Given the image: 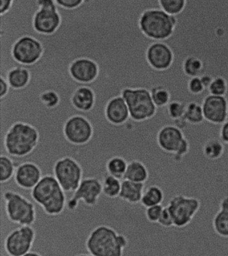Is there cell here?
Wrapping results in <instances>:
<instances>
[{
    "label": "cell",
    "instance_id": "cell-37",
    "mask_svg": "<svg viewBox=\"0 0 228 256\" xmlns=\"http://www.w3.org/2000/svg\"><path fill=\"white\" fill-rule=\"evenodd\" d=\"M164 206L162 204L160 206H155L146 208L145 210V218L147 220L152 224H157L158 222L161 214L164 210Z\"/></svg>",
    "mask_w": 228,
    "mask_h": 256
},
{
    "label": "cell",
    "instance_id": "cell-22",
    "mask_svg": "<svg viewBox=\"0 0 228 256\" xmlns=\"http://www.w3.org/2000/svg\"><path fill=\"white\" fill-rule=\"evenodd\" d=\"M167 74H168V70H165L161 82L149 90L153 103L158 108L166 107L172 101V92L169 90V86H166V84L164 82L166 80Z\"/></svg>",
    "mask_w": 228,
    "mask_h": 256
},
{
    "label": "cell",
    "instance_id": "cell-44",
    "mask_svg": "<svg viewBox=\"0 0 228 256\" xmlns=\"http://www.w3.org/2000/svg\"><path fill=\"white\" fill-rule=\"evenodd\" d=\"M200 80H202V84L205 88L206 90H208V88L211 84L212 80H214V76H212V74H203L202 76H200Z\"/></svg>",
    "mask_w": 228,
    "mask_h": 256
},
{
    "label": "cell",
    "instance_id": "cell-40",
    "mask_svg": "<svg viewBox=\"0 0 228 256\" xmlns=\"http://www.w3.org/2000/svg\"><path fill=\"white\" fill-rule=\"evenodd\" d=\"M83 0H55V2L66 9H74L79 6Z\"/></svg>",
    "mask_w": 228,
    "mask_h": 256
},
{
    "label": "cell",
    "instance_id": "cell-33",
    "mask_svg": "<svg viewBox=\"0 0 228 256\" xmlns=\"http://www.w3.org/2000/svg\"><path fill=\"white\" fill-rule=\"evenodd\" d=\"M212 226L218 236L228 238V210H218L214 216Z\"/></svg>",
    "mask_w": 228,
    "mask_h": 256
},
{
    "label": "cell",
    "instance_id": "cell-8",
    "mask_svg": "<svg viewBox=\"0 0 228 256\" xmlns=\"http://www.w3.org/2000/svg\"><path fill=\"white\" fill-rule=\"evenodd\" d=\"M53 173L65 192H74L79 186L83 176L81 165L70 156H64L56 160Z\"/></svg>",
    "mask_w": 228,
    "mask_h": 256
},
{
    "label": "cell",
    "instance_id": "cell-42",
    "mask_svg": "<svg viewBox=\"0 0 228 256\" xmlns=\"http://www.w3.org/2000/svg\"><path fill=\"white\" fill-rule=\"evenodd\" d=\"M12 0H0V15L4 14L9 10Z\"/></svg>",
    "mask_w": 228,
    "mask_h": 256
},
{
    "label": "cell",
    "instance_id": "cell-12",
    "mask_svg": "<svg viewBox=\"0 0 228 256\" xmlns=\"http://www.w3.org/2000/svg\"><path fill=\"white\" fill-rule=\"evenodd\" d=\"M40 10L35 15L34 29L40 34H52L60 24V16L54 0H38Z\"/></svg>",
    "mask_w": 228,
    "mask_h": 256
},
{
    "label": "cell",
    "instance_id": "cell-30",
    "mask_svg": "<svg viewBox=\"0 0 228 256\" xmlns=\"http://www.w3.org/2000/svg\"><path fill=\"white\" fill-rule=\"evenodd\" d=\"M30 74L28 70L22 68H15L9 72L7 82L15 90L24 88L29 84Z\"/></svg>",
    "mask_w": 228,
    "mask_h": 256
},
{
    "label": "cell",
    "instance_id": "cell-6",
    "mask_svg": "<svg viewBox=\"0 0 228 256\" xmlns=\"http://www.w3.org/2000/svg\"><path fill=\"white\" fill-rule=\"evenodd\" d=\"M157 146L180 162L190 151V143L184 132L173 124L161 127L156 135Z\"/></svg>",
    "mask_w": 228,
    "mask_h": 256
},
{
    "label": "cell",
    "instance_id": "cell-16",
    "mask_svg": "<svg viewBox=\"0 0 228 256\" xmlns=\"http://www.w3.org/2000/svg\"><path fill=\"white\" fill-rule=\"evenodd\" d=\"M146 56L149 66L159 72L170 70L175 60L174 50L164 41L153 42L147 49Z\"/></svg>",
    "mask_w": 228,
    "mask_h": 256
},
{
    "label": "cell",
    "instance_id": "cell-5",
    "mask_svg": "<svg viewBox=\"0 0 228 256\" xmlns=\"http://www.w3.org/2000/svg\"><path fill=\"white\" fill-rule=\"evenodd\" d=\"M5 210L9 222L19 226H32L36 220L34 204L13 190L5 191L3 194Z\"/></svg>",
    "mask_w": 228,
    "mask_h": 256
},
{
    "label": "cell",
    "instance_id": "cell-13",
    "mask_svg": "<svg viewBox=\"0 0 228 256\" xmlns=\"http://www.w3.org/2000/svg\"><path fill=\"white\" fill-rule=\"evenodd\" d=\"M64 135L66 140L72 144L84 145L91 140L93 128L85 118L74 116L65 124Z\"/></svg>",
    "mask_w": 228,
    "mask_h": 256
},
{
    "label": "cell",
    "instance_id": "cell-2",
    "mask_svg": "<svg viewBox=\"0 0 228 256\" xmlns=\"http://www.w3.org/2000/svg\"><path fill=\"white\" fill-rule=\"evenodd\" d=\"M39 142L38 130L29 124H15L1 140V150L5 154L15 158L29 156Z\"/></svg>",
    "mask_w": 228,
    "mask_h": 256
},
{
    "label": "cell",
    "instance_id": "cell-39",
    "mask_svg": "<svg viewBox=\"0 0 228 256\" xmlns=\"http://www.w3.org/2000/svg\"><path fill=\"white\" fill-rule=\"evenodd\" d=\"M157 224H159L162 227L166 228H170L174 226V220L168 206H164L162 214H161L159 222Z\"/></svg>",
    "mask_w": 228,
    "mask_h": 256
},
{
    "label": "cell",
    "instance_id": "cell-34",
    "mask_svg": "<svg viewBox=\"0 0 228 256\" xmlns=\"http://www.w3.org/2000/svg\"><path fill=\"white\" fill-rule=\"evenodd\" d=\"M208 90L211 96H226L228 90L227 80L223 76H220V74L214 76Z\"/></svg>",
    "mask_w": 228,
    "mask_h": 256
},
{
    "label": "cell",
    "instance_id": "cell-3",
    "mask_svg": "<svg viewBox=\"0 0 228 256\" xmlns=\"http://www.w3.org/2000/svg\"><path fill=\"white\" fill-rule=\"evenodd\" d=\"M32 200L48 216H58L66 208V194L54 175L43 176L38 184L31 190Z\"/></svg>",
    "mask_w": 228,
    "mask_h": 256
},
{
    "label": "cell",
    "instance_id": "cell-28",
    "mask_svg": "<svg viewBox=\"0 0 228 256\" xmlns=\"http://www.w3.org/2000/svg\"><path fill=\"white\" fill-rule=\"evenodd\" d=\"M184 119L191 125H200L205 122L201 104L191 101L186 104Z\"/></svg>",
    "mask_w": 228,
    "mask_h": 256
},
{
    "label": "cell",
    "instance_id": "cell-19",
    "mask_svg": "<svg viewBox=\"0 0 228 256\" xmlns=\"http://www.w3.org/2000/svg\"><path fill=\"white\" fill-rule=\"evenodd\" d=\"M107 120L115 125H120L127 121L130 117L129 108L123 97L111 100L106 109Z\"/></svg>",
    "mask_w": 228,
    "mask_h": 256
},
{
    "label": "cell",
    "instance_id": "cell-26",
    "mask_svg": "<svg viewBox=\"0 0 228 256\" xmlns=\"http://www.w3.org/2000/svg\"><path fill=\"white\" fill-rule=\"evenodd\" d=\"M225 149V144L220 138H212L204 144L202 152L204 157L210 160H217L223 156Z\"/></svg>",
    "mask_w": 228,
    "mask_h": 256
},
{
    "label": "cell",
    "instance_id": "cell-15",
    "mask_svg": "<svg viewBox=\"0 0 228 256\" xmlns=\"http://www.w3.org/2000/svg\"><path fill=\"white\" fill-rule=\"evenodd\" d=\"M42 44L31 37H22L13 47V57L17 62L27 66L34 64L42 56Z\"/></svg>",
    "mask_w": 228,
    "mask_h": 256
},
{
    "label": "cell",
    "instance_id": "cell-47",
    "mask_svg": "<svg viewBox=\"0 0 228 256\" xmlns=\"http://www.w3.org/2000/svg\"><path fill=\"white\" fill-rule=\"evenodd\" d=\"M75 256H93L92 255H90L89 254H78V255H76Z\"/></svg>",
    "mask_w": 228,
    "mask_h": 256
},
{
    "label": "cell",
    "instance_id": "cell-23",
    "mask_svg": "<svg viewBox=\"0 0 228 256\" xmlns=\"http://www.w3.org/2000/svg\"><path fill=\"white\" fill-rule=\"evenodd\" d=\"M72 104L80 111L88 112L94 104V94L90 88H81L74 92L72 98Z\"/></svg>",
    "mask_w": 228,
    "mask_h": 256
},
{
    "label": "cell",
    "instance_id": "cell-9",
    "mask_svg": "<svg viewBox=\"0 0 228 256\" xmlns=\"http://www.w3.org/2000/svg\"><path fill=\"white\" fill-rule=\"evenodd\" d=\"M168 208L174 220V227L183 228L190 225L201 208L198 198L177 194L171 198Z\"/></svg>",
    "mask_w": 228,
    "mask_h": 256
},
{
    "label": "cell",
    "instance_id": "cell-31",
    "mask_svg": "<svg viewBox=\"0 0 228 256\" xmlns=\"http://www.w3.org/2000/svg\"><path fill=\"white\" fill-rule=\"evenodd\" d=\"M122 181L111 175H106L102 181L104 196L110 198H118L121 192Z\"/></svg>",
    "mask_w": 228,
    "mask_h": 256
},
{
    "label": "cell",
    "instance_id": "cell-41",
    "mask_svg": "<svg viewBox=\"0 0 228 256\" xmlns=\"http://www.w3.org/2000/svg\"><path fill=\"white\" fill-rule=\"evenodd\" d=\"M219 138L225 145H228V120L220 126Z\"/></svg>",
    "mask_w": 228,
    "mask_h": 256
},
{
    "label": "cell",
    "instance_id": "cell-25",
    "mask_svg": "<svg viewBox=\"0 0 228 256\" xmlns=\"http://www.w3.org/2000/svg\"><path fill=\"white\" fill-rule=\"evenodd\" d=\"M128 164L129 162L125 158L121 156H113L106 162V170L108 174L121 180L125 176Z\"/></svg>",
    "mask_w": 228,
    "mask_h": 256
},
{
    "label": "cell",
    "instance_id": "cell-21",
    "mask_svg": "<svg viewBox=\"0 0 228 256\" xmlns=\"http://www.w3.org/2000/svg\"><path fill=\"white\" fill-rule=\"evenodd\" d=\"M149 177V170L146 165L139 160H133L128 164L123 180L145 184Z\"/></svg>",
    "mask_w": 228,
    "mask_h": 256
},
{
    "label": "cell",
    "instance_id": "cell-36",
    "mask_svg": "<svg viewBox=\"0 0 228 256\" xmlns=\"http://www.w3.org/2000/svg\"><path fill=\"white\" fill-rule=\"evenodd\" d=\"M188 92L193 96H198L206 92V88L202 84L200 78H190L188 84Z\"/></svg>",
    "mask_w": 228,
    "mask_h": 256
},
{
    "label": "cell",
    "instance_id": "cell-20",
    "mask_svg": "<svg viewBox=\"0 0 228 256\" xmlns=\"http://www.w3.org/2000/svg\"><path fill=\"white\" fill-rule=\"evenodd\" d=\"M145 189V184L143 183L123 180L121 182V192L119 198L129 204H141Z\"/></svg>",
    "mask_w": 228,
    "mask_h": 256
},
{
    "label": "cell",
    "instance_id": "cell-18",
    "mask_svg": "<svg viewBox=\"0 0 228 256\" xmlns=\"http://www.w3.org/2000/svg\"><path fill=\"white\" fill-rule=\"evenodd\" d=\"M97 64L89 59H78L72 63L70 74L78 82L88 84L93 82L98 76Z\"/></svg>",
    "mask_w": 228,
    "mask_h": 256
},
{
    "label": "cell",
    "instance_id": "cell-7",
    "mask_svg": "<svg viewBox=\"0 0 228 256\" xmlns=\"http://www.w3.org/2000/svg\"><path fill=\"white\" fill-rule=\"evenodd\" d=\"M122 97L129 108L130 118L143 122L154 117L157 107L153 103L150 92L146 88L123 90Z\"/></svg>",
    "mask_w": 228,
    "mask_h": 256
},
{
    "label": "cell",
    "instance_id": "cell-43",
    "mask_svg": "<svg viewBox=\"0 0 228 256\" xmlns=\"http://www.w3.org/2000/svg\"><path fill=\"white\" fill-rule=\"evenodd\" d=\"M9 90V84L7 80L0 78V98L6 96Z\"/></svg>",
    "mask_w": 228,
    "mask_h": 256
},
{
    "label": "cell",
    "instance_id": "cell-24",
    "mask_svg": "<svg viewBox=\"0 0 228 256\" xmlns=\"http://www.w3.org/2000/svg\"><path fill=\"white\" fill-rule=\"evenodd\" d=\"M182 70L189 78H199L205 70L204 60L197 55L189 54L183 61Z\"/></svg>",
    "mask_w": 228,
    "mask_h": 256
},
{
    "label": "cell",
    "instance_id": "cell-27",
    "mask_svg": "<svg viewBox=\"0 0 228 256\" xmlns=\"http://www.w3.org/2000/svg\"><path fill=\"white\" fill-rule=\"evenodd\" d=\"M164 190L157 185H151L145 189L141 204L145 208L160 206L164 200Z\"/></svg>",
    "mask_w": 228,
    "mask_h": 256
},
{
    "label": "cell",
    "instance_id": "cell-11",
    "mask_svg": "<svg viewBox=\"0 0 228 256\" xmlns=\"http://www.w3.org/2000/svg\"><path fill=\"white\" fill-rule=\"evenodd\" d=\"M102 194V182L99 179L94 177L82 179L79 186L74 191L73 196L67 200L66 208L70 212H74L80 202H83L86 206L93 208L98 204Z\"/></svg>",
    "mask_w": 228,
    "mask_h": 256
},
{
    "label": "cell",
    "instance_id": "cell-32",
    "mask_svg": "<svg viewBox=\"0 0 228 256\" xmlns=\"http://www.w3.org/2000/svg\"><path fill=\"white\" fill-rule=\"evenodd\" d=\"M187 0H159V8L168 14L178 16L185 10Z\"/></svg>",
    "mask_w": 228,
    "mask_h": 256
},
{
    "label": "cell",
    "instance_id": "cell-14",
    "mask_svg": "<svg viewBox=\"0 0 228 256\" xmlns=\"http://www.w3.org/2000/svg\"><path fill=\"white\" fill-rule=\"evenodd\" d=\"M204 120L208 123L222 126L228 120V100L226 96L208 94L202 104Z\"/></svg>",
    "mask_w": 228,
    "mask_h": 256
},
{
    "label": "cell",
    "instance_id": "cell-1",
    "mask_svg": "<svg viewBox=\"0 0 228 256\" xmlns=\"http://www.w3.org/2000/svg\"><path fill=\"white\" fill-rule=\"evenodd\" d=\"M85 246L93 256H124L129 240L113 228L102 225L92 230L86 238Z\"/></svg>",
    "mask_w": 228,
    "mask_h": 256
},
{
    "label": "cell",
    "instance_id": "cell-10",
    "mask_svg": "<svg viewBox=\"0 0 228 256\" xmlns=\"http://www.w3.org/2000/svg\"><path fill=\"white\" fill-rule=\"evenodd\" d=\"M36 240V230L32 226H20L7 234L3 249L9 256H23L32 250Z\"/></svg>",
    "mask_w": 228,
    "mask_h": 256
},
{
    "label": "cell",
    "instance_id": "cell-17",
    "mask_svg": "<svg viewBox=\"0 0 228 256\" xmlns=\"http://www.w3.org/2000/svg\"><path fill=\"white\" fill-rule=\"evenodd\" d=\"M42 172L38 164L27 161L19 164L14 175L15 184L24 190H32L42 178Z\"/></svg>",
    "mask_w": 228,
    "mask_h": 256
},
{
    "label": "cell",
    "instance_id": "cell-45",
    "mask_svg": "<svg viewBox=\"0 0 228 256\" xmlns=\"http://www.w3.org/2000/svg\"><path fill=\"white\" fill-rule=\"evenodd\" d=\"M219 208L220 210H228V196L222 198L220 202Z\"/></svg>",
    "mask_w": 228,
    "mask_h": 256
},
{
    "label": "cell",
    "instance_id": "cell-46",
    "mask_svg": "<svg viewBox=\"0 0 228 256\" xmlns=\"http://www.w3.org/2000/svg\"><path fill=\"white\" fill-rule=\"evenodd\" d=\"M23 256H42L40 253L36 251H31Z\"/></svg>",
    "mask_w": 228,
    "mask_h": 256
},
{
    "label": "cell",
    "instance_id": "cell-4",
    "mask_svg": "<svg viewBox=\"0 0 228 256\" xmlns=\"http://www.w3.org/2000/svg\"><path fill=\"white\" fill-rule=\"evenodd\" d=\"M178 18L165 12L160 8L147 10L141 15L139 26L151 40L164 42L174 35Z\"/></svg>",
    "mask_w": 228,
    "mask_h": 256
},
{
    "label": "cell",
    "instance_id": "cell-29",
    "mask_svg": "<svg viewBox=\"0 0 228 256\" xmlns=\"http://www.w3.org/2000/svg\"><path fill=\"white\" fill-rule=\"evenodd\" d=\"M17 163L12 158L4 154H1L0 156V181L1 183H6L14 176Z\"/></svg>",
    "mask_w": 228,
    "mask_h": 256
},
{
    "label": "cell",
    "instance_id": "cell-38",
    "mask_svg": "<svg viewBox=\"0 0 228 256\" xmlns=\"http://www.w3.org/2000/svg\"><path fill=\"white\" fill-rule=\"evenodd\" d=\"M40 99L45 104L47 107L52 108L56 107L58 106L59 103V97L58 94L56 92H44L40 96Z\"/></svg>",
    "mask_w": 228,
    "mask_h": 256
},
{
    "label": "cell",
    "instance_id": "cell-35",
    "mask_svg": "<svg viewBox=\"0 0 228 256\" xmlns=\"http://www.w3.org/2000/svg\"><path fill=\"white\" fill-rule=\"evenodd\" d=\"M180 100H172L167 106V114L169 118L173 121L180 120L184 117L186 112V104Z\"/></svg>",
    "mask_w": 228,
    "mask_h": 256
}]
</instances>
